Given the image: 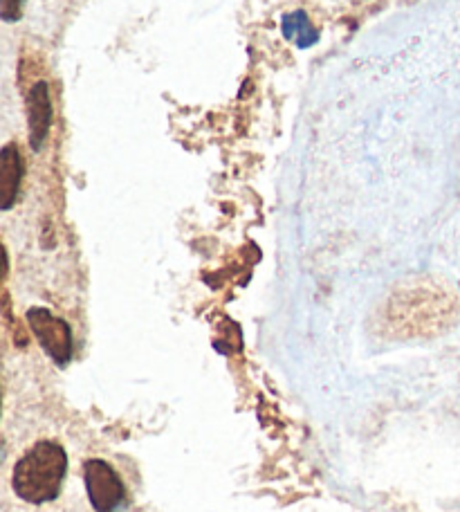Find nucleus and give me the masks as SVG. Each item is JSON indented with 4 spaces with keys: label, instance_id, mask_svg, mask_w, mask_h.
Segmentation results:
<instances>
[{
    "label": "nucleus",
    "instance_id": "1",
    "mask_svg": "<svg viewBox=\"0 0 460 512\" xmlns=\"http://www.w3.org/2000/svg\"><path fill=\"white\" fill-rule=\"evenodd\" d=\"M68 470V454L59 443L41 441L32 445L16 463L12 486L27 504H48L59 497Z\"/></svg>",
    "mask_w": 460,
    "mask_h": 512
},
{
    "label": "nucleus",
    "instance_id": "2",
    "mask_svg": "<svg viewBox=\"0 0 460 512\" xmlns=\"http://www.w3.org/2000/svg\"><path fill=\"white\" fill-rule=\"evenodd\" d=\"M84 479L90 506L95 512H117L124 506L126 488L106 461L90 459L84 465Z\"/></svg>",
    "mask_w": 460,
    "mask_h": 512
},
{
    "label": "nucleus",
    "instance_id": "3",
    "mask_svg": "<svg viewBox=\"0 0 460 512\" xmlns=\"http://www.w3.org/2000/svg\"><path fill=\"white\" fill-rule=\"evenodd\" d=\"M27 324H30L36 340L41 342L45 353L57 364H68L72 358V331L68 322L50 313L48 308L27 310Z\"/></svg>",
    "mask_w": 460,
    "mask_h": 512
},
{
    "label": "nucleus",
    "instance_id": "4",
    "mask_svg": "<svg viewBox=\"0 0 460 512\" xmlns=\"http://www.w3.org/2000/svg\"><path fill=\"white\" fill-rule=\"evenodd\" d=\"M52 128V97L45 81H36L27 93V131H30V146L41 151Z\"/></svg>",
    "mask_w": 460,
    "mask_h": 512
},
{
    "label": "nucleus",
    "instance_id": "5",
    "mask_svg": "<svg viewBox=\"0 0 460 512\" xmlns=\"http://www.w3.org/2000/svg\"><path fill=\"white\" fill-rule=\"evenodd\" d=\"M23 180V155L16 144H5L0 151V207L12 209Z\"/></svg>",
    "mask_w": 460,
    "mask_h": 512
},
{
    "label": "nucleus",
    "instance_id": "6",
    "mask_svg": "<svg viewBox=\"0 0 460 512\" xmlns=\"http://www.w3.org/2000/svg\"><path fill=\"white\" fill-rule=\"evenodd\" d=\"M281 30H283L285 39L292 41L301 50L312 48V45L319 41L317 30H315V27H312L310 18L303 14V12L285 14L283 21H281Z\"/></svg>",
    "mask_w": 460,
    "mask_h": 512
},
{
    "label": "nucleus",
    "instance_id": "7",
    "mask_svg": "<svg viewBox=\"0 0 460 512\" xmlns=\"http://www.w3.org/2000/svg\"><path fill=\"white\" fill-rule=\"evenodd\" d=\"M25 0H0V16L5 23H16L23 16Z\"/></svg>",
    "mask_w": 460,
    "mask_h": 512
}]
</instances>
